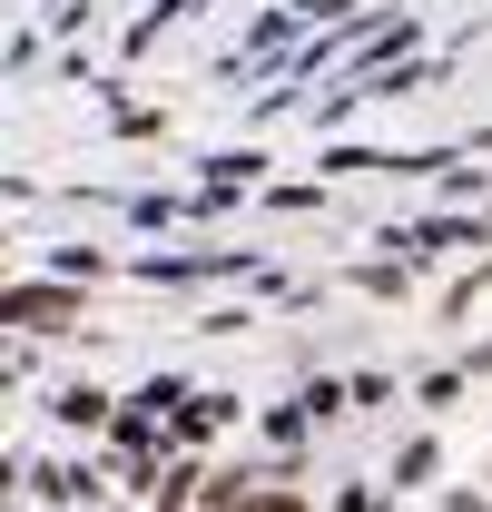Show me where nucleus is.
Returning a JSON list of instances; mask_svg holds the SVG:
<instances>
[{
	"label": "nucleus",
	"instance_id": "obj_1",
	"mask_svg": "<svg viewBox=\"0 0 492 512\" xmlns=\"http://www.w3.org/2000/svg\"><path fill=\"white\" fill-rule=\"evenodd\" d=\"M69 316H79V286H69V276L10 286V325H20V335H69Z\"/></svg>",
	"mask_w": 492,
	"mask_h": 512
},
{
	"label": "nucleus",
	"instance_id": "obj_2",
	"mask_svg": "<svg viewBox=\"0 0 492 512\" xmlns=\"http://www.w3.org/2000/svg\"><path fill=\"white\" fill-rule=\"evenodd\" d=\"M50 414H60L69 434H99V424H119V414H109V394H99V384H60V404H50Z\"/></svg>",
	"mask_w": 492,
	"mask_h": 512
},
{
	"label": "nucleus",
	"instance_id": "obj_3",
	"mask_svg": "<svg viewBox=\"0 0 492 512\" xmlns=\"http://www.w3.org/2000/svg\"><path fill=\"white\" fill-rule=\"evenodd\" d=\"M433 463H443V444H433V434H414V444L394 453V483H424Z\"/></svg>",
	"mask_w": 492,
	"mask_h": 512
},
{
	"label": "nucleus",
	"instance_id": "obj_4",
	"mask_svg": "<svg viewBox=\"0 0 492 512\" xmlns=\"http://www.w3.org/2000/svg\"><path fill=\"white\" fill-rule=\"evenodd\" d=\"M237 512H315V503H306V493H286V483H256Z\"/></svg>",
	"mask_w": 492,
	"mask_h": 512
},
{
	"label": "nucleus",
	"instance_id": "obj_5",
	"mask_svg": "<svg viewBox=\"0 0 492 512\" xmlns=\"http://www.w3.org/2000/svg\"><path fill=\"white\" fill-rule=\"evenodd\" d=\"M335 512H384V493H365V483H355V493H335Z\"/></svg>",
	"mask_w": 492,
	"mask_h": 512
},
{
	"label": "nucleus",
	"instance_id": "obj_6",
	"mask_svg": "<svg viewBox=\"0 0 492 512\" xmlns=\"http://www.w3.org/2000/svg\"><path fill=\"white\" fill-rule=\"evenodd\" d=\"M453 512H483V503H473V493H453Z\"/></svg>",
	"mask_w": 492,
	"mask_h": 512
}]
</instances>
